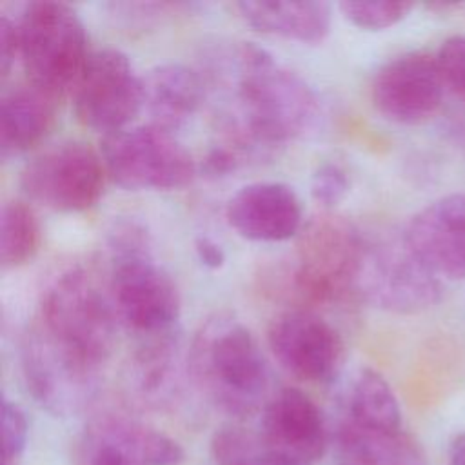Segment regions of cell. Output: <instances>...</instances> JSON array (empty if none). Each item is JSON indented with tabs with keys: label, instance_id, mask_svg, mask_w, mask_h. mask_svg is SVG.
I'll return each instance as SVG.
<instances>
[{
	"label": "cell",
	"instance_id": "cell-1",
	"mask_svg": "<svg viewBox=\"0 0 465 465\" xmlns=\"http://www.w3.org/2000/svg\"><path fill=\"white\" fill-rule=\"evenodd\" d=\"M213 98L218 147L234 171L307 133L318 114L314 89L251 42H220L198 67Z\"/></svg>",
	"mask_w": 465,
	"mask_h": 465
},
{
	"label": "cell",
	"instance_id": "cell-2",
	"mask_svg": "<svg viewBox=\"0 0 465 465\" xmlns=\"http://www.w3.org/2000/svg\"><path fill=\"white\" fill-rule=\"evenodd\" d=\"M187 374L220 411L247 418L269 401L271 372L252 332L232 314L209 316L187 351Z\"/></svg>",
	"mask_w": 465,
	"mask_h": 465
},
{
	"label": "cell",
	"instance_id": "cell-3",
	"mask_svg": "<svg viewBox=\"0 0 465 465\" xmlns=\"http://www.w3.org/2000/svg\"><path fill=\"white\" fill-rule=\"evenodd\" d=\"M116 322L109 283L78 265L49 282L31 323L58 349L104 372L116 343Z\"/></svg>",
	"mask_w": 465,
	"mask_h": 465
},
{
	"label": "cell",
	"instance_id": "cell-4",
	"mask_svg": "<svg viewBox=\"0 0 465 465\" xmlns=\"http://www.w3.org/2000/svg\"><path fill=\"white\" fill-rule=\"evenodd\" d=\"M111 252L109 291L118 320L138 338L176 329L180 292L151 252L147 229L136 220H118L107 234Z\"/></svg>",
	"mask_w": 465,
	"mask_h": 465
},
{
	"label": "cell",
	"instance_id": "cell-5",
	"mask_svg": "<svg viewBox=\"0 0 465 465\" xmlns=\"http://www.w3.org/2000/svg\"><path fill=\"white\" fill-rule=\"evenodd\" d=\"M16 25L27 82L60 98L73 91L89 58L78 13L64 2L35 0L24 4Z\"/></svg>",
	"mask_w": 465,
	"mask_h": 465
},
{
	"label": "cell",
	"instance_id": "cell-6",
	"mask_svg": "<svg viewBox=\"0 0 465 465\" xmlns=\"http://www.w3.org/2000/svg\"><path fill=\"white\" fill-rule=\"evenodd\" d=\"M365 231L345 216L323 211L305 220L296 236L294 287L309 302L356 298Z\"/></svg>",
	"mask_w": 465,
	"mask_h": 465
},
{
	"label": "cell",
	"instance_id": "cell-7",
	"mask_svg": "<svg viewBox=\"0 0 465 465\" xmlns=\"http://www.w3.org/2000/svg\"><path fill=\"white\" fill-rule=\"evenodd\" d=\"M356 298L387 312L418 314L441 300V280L414 254L403 231L365 232Z\"/></svg>",
	"mask_w": 465,
	"mask_h": 465
},
{
	"label": "cell",
	"instance_id": "cell-8",
	"mask_svg": "<svg viewBox=\"0 0 465 465\" xmlns=\"http://www.w3.org/2000/svg\"><path fill=\"white\" fill-rule=\"evenodd\" d=\"M102 160L114 183L127 191H171L196 176V162L173 133L140 125L105 134Z\"/></svg>",
	"mask_w": 465,
	"mask_h": 465
},
{
	"label": "cell",
	"instance_id": "cell-9",
	"mask_svg": "<svg viewBox=\"0 0 465 465\" xmlns=\"http://www.w3.org/2000/svg\"><path fill=\"white\" fill-rule=\"evenodd\" d=\"M105 165L84 142L65 140L33 156L20 173L24 193L56 213L91 209L104 193Z\"/></svg>",
	"mask_w": 465,
	"mask_h": 465
},
{
	"label": "cell",
	"instance_id": "cell-10",
	"mask_svg": "<svg viewBox=\"0 0 465 465\" xmlns=\"http://www.w3.org/2000/svg\"><path fill=\"white\" fill-rule=\"evenodd\" d=\"M71 94L78 122L104 136L127 129L143 107L142 76L127 54L113 47L89 53Z\"/></svg>",
	"mask_w": 465,
	"mask_h": 465
},
{
	"label": "cell",
	"instance_id": "cell-11",
	"mask_svg": "<svg viewBox=\"0 0 465 465\" xmlns=\"http://www.w3.org/2000/svg\"><path fill=\"white\" fill-rule=\"evenodd\" d=\"M20 365L33 398L54 416H71L94 398L102 372L49 341L33 323L22 334Z\"/></svg>",
	"mask_w": 465,
	"mask_h": 465
},
{
	"label": "cell",
	"instance_id": "cell-12",
	"mask_svg": "<svg viewBox=\"0 0 465 465\" xmlns=\"http://www.w3.org/2000/svg\"><path fill=\"white\" fill-rule=\"evenodd\" d=\"M269 349L292 376L311 383L332 381L345 361V343L331 322L309 309L278 314L267 331Z\"/></svg>",
	"mask_w": 465,
	"mask_h": 465
},
{
	"label": "cell",
	"instance_id": "cell-13",
	"mask_svg": "<svg viewBox=\"0 0 465 465\" xmlns=\"http://www.w3.org/2000/svg\"><path fill=\"white\" fill-rule=\"evenodd\" d=\"M445 84L436 56L409 51L385 62L371 84L374 109L398 125H420L441 107Z\"/></svg>",
	"mask_w": 465,
	"mask_h": 465
},
{
	"label": "cell",
	"instance_id": "cell-14",
	"mask_svg": "<svg viewBox=\"0 0 465 465\" xmlns=\"http://www.w3.org/2000/svg\"><path fill=\"white\" fill-rule=\"evenodd\" d=\"M260 438L276 465H314L325 452L327 427L303 391L283 387L263 407Z\"/></svg>",
	"mask_w": 465,
	"mask_h": 465
},
{
	"label": "cell",
	"instance_id": "cell-15",
	"mask_svg": "<svg viewBox=\"0 0 465 465\" xmlns=\"http://www.w3.org/2000/svg\"><path fill=\"white\" fill-rule=\"evenodd\" d=\"M403 236L441 282L465 280V191L440 196L416 211Z\"/></svg>",
	"mask_w": 465,
	"mask_h": 465
},
{
	"label": "cell",
	"instance_id": "cell-16",
	"mask_svg": "<svg viewBox=\"0 0 465 465\" xmlns=\"http://www.w3.org/2000/svg\"><path fill=\"white\" fill-rule=\"evenodd\" d=\"M182 460L178 441L118 414L93 420L82 440L84 465H178Z\"/></svg>",
	"mask_w": 465,
	"mask_h": 465
},
{
	"label": "cell",
	"instance_id": "cell-17",
	"mask_svg": "<svg viewBox=\"0 0 465 465\" xmlns=\"http://www.w3.org/2000/svg\"><path fill=\"white\" fill-rule=\"evenodd\" d=\"M229 225L245 240L285 242L305 223L302 200L283 182H254L238 189L227 202Z\"/></svg>",
	"mask_w": 465,
	"mask_h": 465
},
{
	"label": "cell",
	"instance_id": "cell-18",
	"mask_svg": "<svg viewBox=\"0 0 465 465\" xmlns=\"http://www.w3.org/2000/svg\"><path fill=\"white\" fill-rule=\"evenodd\" d=\"M143 107L151 125L163 131L183 127L207 100L203 78L198 69L183 64H160L142 76Z\"/></svg>",
	"mask_w": 465,
	"mask_h": 465
},
{
	"label": "cell",
	"instance_id": "cell-19",
	"mask_svg": "<svg viewBox=\"0 0 465 465\" xmlns=\"http://www.w3.org/2000/svg\"><path fill=\"white\" fill-rule=\"evenodd\" d=\"M60 96L24 82L4 93L0 102V154L18 156L40 143L51 131Z\"/></svg>",
	"mask_w": 465,
	"mask_h": 465
},
{
	"label": "cell",
	"instance_id": "cell-20",
	"mask_svg": "<svg viewBox=\"0 0 465 465\" xmlns=\"http://www.w3.org/2000/svg\"><path fill=\"white\" fill-rule=\"evenodd\" d=\"M182 371L187 372V354L182 352L178 329L142 336L129 361V383L149 403L169 401L178 391Z\"/></svg>",
	"mask_w": 465,
	"mask_h": 465
},
{
	"label": "cell",
	"instance_id": "cell-21",
	"mask_svg": "<svg viewBox=\"0 0 465 465\" xmlns=\"http://www.w3.org/2000/svg\"><path fill=\"white\" fill-rule=\"evenodd\" d=\"M240 18L252 29L296 40L318 44L331 31L332 9L327 2H278V0H243L234 4Z\"/></svg>",
	"mask_w": 465,
	"mask_h": 465
},
{
	"label": "cell",
	"instance_id": "cell-22",
	"mask_svg": "<svg viewBox=\"0 0 465 465\" xmlns=\"http://www.w3.org/2000/svg\"><path fill=\"white\" fill-rule=\"evenodd\" d=\"M338 443L360 465H429L420 443L401 429H369L341 420Z\"/></svg>",
	"mask_w": 465,
	"mask_h": 465
},
{
	"label": "cell",
	"instance_id": "cell-23",
	"mask_svg": "<svg viewBox=\"0 0 465 465\" xmlns=\"http://www.w3.org/2000/svg\"><path fill=\"white\" fill-rule=\"evenodd\" d=\"M343 418L369 429H401V411L389 381L374 369L356 371L345 385Z\"/></svg>",
	"mask_w": 465,
	"mask_h": 465
},
{
	"label": "cell",
	"instance_id": "cell-24",
	"mask_svg": "<svg viewBox=\"0 0 465 465\" xmlns=\"http://www.w3.org/2000/svg\"><path fill=\"white\" fill-rule=\"evenodd\" d=\"M40 247V222L35 211L20 200L2 205L0 213V265L15 269L27 263Z\"/></svg>",
	"mask_w": 465,
	"mask_h": 465
},
{
	"label": "cell",
	"instance_id": "cell-25",
	"mask_svg": "<svg viewBox=\"0 0 465 465\" xmlns=\"http://www.w3.org/2000/svg\"><path fill=\"white\" fill-rule=\"evenodd\" d=\"M213 456L220 465H276L260 434L242 427H223L211 441Z\"/></svg>",
	"mask_w": 465,
	"mask_h": 465
},
{
	"label": "cell",
	"instance_id": "cell-26",
	"mask_svg": "<svg viewBox=\"0 0 465 465\" xmlns=\"http://www.w3.org/2000/svg\"><path fill=\"white\" fill-rule=\"evenodd\" d=\"M338 7L352 25L365 31H383L400 24L403 18H407L414 4L376 0V2H341Z\"/></svg>",
	"mask_w": 465,
	"mask_h": 465
},
{
	"label": "cell",
	"instance_id": "cell-27",
	"mask_svg": "<svg viewBox=\"0 0 465 465\" xmlns=\"http://www.w3.org/2000/svg\"><path fill=\"white\" fill-rule=\"evenodd\" d=\"M434 56L445 89L465 105V33L445 38Z\"/></svg>",
	"mask_w": 465,
	"mask_h": 465
},
{
	"label": "cell",
	"instance_id": "cell-28",
	"mask_svg": "<svg viewBox=\"0 0 465 465\" xmlns=\"http://www.w3.org/2000/svg\"><path fill=\"white\" fill-rule=\"evenodd\" d=\"M0 427H2V461L9 465L11 461L18 460L27 445L29 423L24 409L4 398L0 409Z\"/></svg>",
	"mask_w": 465,
	"mask_h": 465
},
{
	"label": "cell",
	"instance_id": "cell-29",
	"mask_svg": "<svg viewBox=\"0 0 465 465\" xmlns=\"http://www.w3.org/2000/svg\"><path fill=\"white\" fill-rule=\"evenodd\" d=\"M351 182L347 171L336 162H325L316 167L311 178V196L323 209H332L349 193Z\"/></svg>",
	"mask_w": 465,
	"mask_h": 465
},
{
	"label": "cell",
	"instance_id": "cell-30",
	"mask_svg": "<svg viewBox=\"0 0 465 465\" xmlns=\"http://www.w3.org/2000/svg\"><path fill=\"white\" fill-rule=\"evenodd\" d=\"M189 4H171V2H118L109 4V9L114 18L122 20L131 27H147L158 20L176 15L180 9H189Z\"/></svg>",
	"mask_w": 465,
	"mask_h": 465
},
{
	"label": "cell",
	"instance_id": "cell-31",
	"mask_svg": "<svg viewBox=\"0 0 465 465\" xmlns=\"http://www.w3.org/2000/svg\"><path fill=\"white\" fill-rule=\"evenodd\" d=\"M20 62V42H18V25L16 18H11L7 13L0 15V73L5 78L13 65Z\"/></svg>",
	"mask_w": 465,
	"mask_h": 465
},
{
	"label": "cell",
	"instance_id": "cell-32",
	"mask_svg": "<svg viewBox=\"0 0 465 465\" xmlns=\"http://www.w3.org/2000/svg\"><path fill=\"white\" fill-rule=\"evenodd\" d=\"M194 252L202 265L209 269H220L225 263V251L223 247L214 242L211 236H196L194 238Z\"/></svg>",
	"mask_w": 465,
	"mask_h": 465
},
{
	"label": "cell",
	"instance_id": "cell-33",
	"mask_svg": "<svg viewBox=\"0 0 465 465\" xmlns=\"http://www.w3.org/2000/svg\"><path fill=\"white\" fill-rule=\"evenodd\" d=\"M447 465H465V434H458L449 447Z\"/></svg>",
	"mask_w": 465,
	"mask_h": 465
}]
</instances>
